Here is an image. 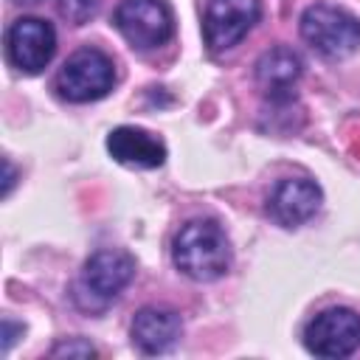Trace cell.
<instances>
[{
	"label": "cell",
	"instance_id": "cell-1",
	"mask_svg": "<svg viewBox=\"0 0 360 360\" xmlns=\"http://www.w3.org/2000/svg\"><path fill=\"white\" fill-rule=\"evenodd\" d=\"M172 259L191 281H217L231 267V245L214 219H191L177 231Z\"/></svg>",
	"mask_w": 360,
	"mask_h": 360
},
{
	"label": "cell",
	"instance_id": "cell-2",
	"mask_svg": "<svg viewBox=\"0 0 360 360\" xmlns=\"http://www.w3.org/2000/svg\"><path fill=\"white\" fill-rule=\"evenodd\" d=\"M135 276V262L129 253L121 250H96L76 281V301L84 309H104L112 304L121 290L132 281Z\"/></svg>",
	"mask_w": 360,
	"mask_h": 360
},
{
	"label": "cell",
	"instance_id": "cell-3",
	"mask_svg": "<svg viewBox=\"0 0 360 360\" xmlns=\"http://www.w3.org/2000/svg\"><path fill=\"white\" fill-rule=\"evenodd\" d=\"M301 37L321 56L340 59L360 48V20L346 8L315 3L301 14Z\"/></svg>",
	"mask_w": 360,
	"mask_h": 360
},
{
	"label": "cell",
	"instance_id": "cell-4",
	"mask_svg": "<svg viewBox=\"0 0 360 360\" xmlns=\"http://www.w3.org/2000/svg\"><path fill=\"white\" fill-rule=\"evenodd\" d=\"M115 84V65L98 48H82L65 59L56 76V90L62 98L84 104L104 98Z\"/></svg>",
	"mask_w": 360,
	"mask_h": 360
},
{
	"label": "cell",
	"instance_id": "cell-5",
	"mask_svg": "<svg viewBox=\"0 0 360 360\" xmlns=\"http://www.w3.org/2000/svg\"><path fill=\"white\" fill-rule=\"evenodd\" d=\"M115 28L132 48L152 51L172 39L174 20L163 0H121L115 8Z\"/></svg>",
	"mask_w": 360,
	"mask_h": 360
},
{
	"label": "cell",
	"instance_id": "cell-6",
	"mask_svg": "<svg viewBox=\"0 0 360 360\" xmlns=\"http://www.w3.org/2000/svg\"><path fill=\"white\" fill-rule=\"evenodd\" d=\"M304 346L318 357H349L360 346V315L349 307H329L304 329Z\"/></svg>",
	"mask_w": 360,
	"mask_h": 360
},
{
	"label": "cell",
	"instance_id": "cell-7",
	"mask_svg": "<svg viewBox=\"0 0 360 360\" xmlns=\"http://www.w3.org/2000/svg\"><path fill=\"white\" fill-rule=\"evenodd\" d=\"M259 14H262L259 0H208L202 17L205 45L214 53L233 48L256 25Z\"/></svg>",
	"mask_w": 360,
	"mask_h": 360
},
{
	"label": "cell",
	"instance_id": "cell-8",
	"mask_svg": "<svg viewBox=\"0 0 360 360\" xmlns=\"http://www.w3.org/2000/svg\"><path fill=\"white\" fill-rule=\"evenodd\" d=\"M56 51V31L39 17H20L6 34V53L22 73H39Z\"/></svg>",
	"mask_w": 360,
	"mask_h": 360
},
{
	"label": "cell",
	"instance_id": "cell-9",
	"mask_svg": "<svg viewBox=\"0 0 360 360\" xmlns=\"http://www.w3.org/2000/svg\"><path fill=\"white\" fill-rule=\"evenodd\" d=\"M321 208V188L315 180L307 177H287L276 183L267 197V214L284 228H298L312 219Z\"/></svg>",
	"mask_w": 360,
	"mask_h": 360
},
{
	"label": "cell",
	"instance_id": "cell-10",
	"mask_svg": "<svg viewBox=\"0 0 360 360\" xmlns=\"http://www.w3.org/2000/svg\"><path fill=\"white\" fill-rule=\"evenodd\" d=\"M107 152L129 169H158L166 160V146L146 129L118 127L107 135Z\"/></svg>",
	"mask_w": 360,
	"mask_h": 360
},
{
	"label": "cell",
	"instance_id": "cell-11",
	"mask_svg": "<svg viewBox=\"0 0 360 360\" xmlns=\"http://www.w3.org/2000/svg\"><path fill=\"white\" fill-rule=\"evenodd\" d=\"M180 315L166 307H143L132 318V343L143 354H163L180 338Z\"/></svg>",
	"mask_w": 360,
	"mask_h": 360
},
{
	"label": "cell",
	"instance_id": "cell-12",
	"mask_svg": "<svg viewBox=\"0 0 360 360\" xmlns=\"http://www.w3.org/2000/svg\"><path fill=\"white\" fill-rule=\"evenodd\" d=\"M301 76V56L284 45H276L264 51L256 62V82L264 87V93L276 101H284L292 96V87Z\"/></svg>",
	"mask_w": 360,
	"mask_h": 360
},
{
	"label": "cell",
	"instance_id": "cell-13",
	"mask_svg": "<svg viewBox=\"0 0 360 360\" xmlns=\"http://www.w3.org/2000/svg\"><path fill=\"white\" fill-rule=\"evenodd\" d=\"M96 6H98V0H65L62 11H65L76 25H82L87 17L96 14Z\"/></svg>",
	"mask_w": 360,
	"mask_h": 360
},
{
	"label": "cell",
	"instance_id": "cell-14",
	"mask_svg": "<svg viewBox=\"0 0 360 360\" xmlns=\"http://www.w3.org/2000/svg\"><path fill=\"white\" fill-rule=\"evenodd\" d=\"M51 354H79V357H93L96 354V349L90 346V343H84V340H73V343H59Z\"/></svg>",
	"mask_w": 360,
	"mask_h": 360
},
{
	"label": "cell",
	"instance_id": "cell-15",
	"mask_svg": "<svg viewBox=\"0 0 360 360\" xmlns=\"http://www.w3.org/2000/svg\"><path fill=\"white\" fill-rule=\"evenodd\" d=\"M17 332H22V326H14L8 318L3 321V352H8L11 349V343H14V335Z\"/></svg>",
	"mask_w": 360,
	"mask_h": 360
},
{
	"label": "cell",
	"instance_id": "cell-16",
	"mask_svg": "<svg viewBox=\"0 0 360 360\" xmlns=\"http://www.w3.org/2000/svg\"><path fill=\"white\" fill-rule=\"evenodd\" d=\"M3 169H6V183H3V194H8V191H11V183H14V169H11V163H8V160H3Z\"/></svg>",
	"mask_w": 360,
	"mask_h": 360
},
{
	"label": "cell",
	"instance_id": "cell-17",
	"mask_svg": "<svg viewBox=\"0 0 360 360\" xmlns=\"http://www.w3.org/2000/svg\"><path fill=\"white\" fill-rule=\"evenodd\" d=\"M14 3H39V0H14Z\"/></svg>",
	"mask_w": 360,
	"mask_h": 360
}]
</instances>
